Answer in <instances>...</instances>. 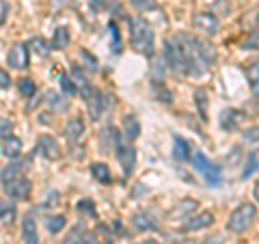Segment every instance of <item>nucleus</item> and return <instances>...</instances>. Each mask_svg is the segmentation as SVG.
<instances>
[{"label":"nucleus","mask_w":259,"mask_h":244,"mask_svg":"<svg viewBox=\"0 0 259 244\" xmlns=\"http://www.w3.org/2000/svg\"><path fill=\"white\" fill-rule=\"evenodd\" d=\"M9 85H11V78H9V74L0 69V89H7Z\"/></svg>","instance_id":"obj_44"},{"label":"nucleus","mask_w":259,"mask_h":244,"mask_svg":"<svg viewBox=\"0 0 259 244\" xmlns=\"http://www.w3.org/2000/svg\"><path fill=\"white\" fill-rule=\"evenodd\" d=\"M22 169H24V162H20V160H11L9 165H7L3 171H0V180H3V184L15 180V177H20Z\"/></svg>","instance_id":"obj_20"},{"label":"nucleus","mask_w":259,"mask_h":244,"mask_svg":"<svg viewBox=\"0 0 259 244\" xmlns=\"http://www.w3.org/2000/svg\"><path fill=\"white\" fill-rule=\"evenodd\" d=\"M139 244H158L156 240H145V242H139Z\"/></svg>","instance_id":"obj_49"},{"label":"nucleus","mask_w":259,"mask_h":244,"mask_svg":"<svg viewBox=\"0 0 259 244\" xmlns=\"http://www.w3.org/2000/svg\"><path fill=\"white\" fill-rule=\"evenodd\" d=\"M52 5L56 7V9H59V7H63V5H65V0H52Z\"/></svg>","instance_id":"obj_47"},{"label":"nucleus","mask_w":259,"mask_h":244,"mask_svg":"<svg viewBox=\"0 0 259 244\" xmlns=\"http://www.w3.org/2000/svg\"><path fill=\"white\" fill-rule=\"evenodd\" d=\"M134 7H139V9H156V3L153 0H132Z\"/></svg>","instance_id":"obj_42"},{"label":"nucleus","mask_w":259,"mask_h":244,"mask_svg":"<svg viewBox=\"0 0 259 244\" xmlns=\"http://www.w3.org/2000/svg\"><path fill=\"white\" fill-rule=\"evenodd\" d=\"M173 37L177 39V44L182 46L186 59H188V74L203 76L209 67V63L214 61V48L205 42H201L199 37L188 35V32H177Z\"/></svg>","instance_id":"obj_1"},{"label":"nucleus","mask_w":259,"mask_h":244,"mask_svg":"<svg viewBox=\"0 0 259 244\" xmlns=\"http://www.w3.org/2000/svg\"><path fill=\"white\" fill-rule=\"evenodd\" d=\"M80 59H82V63L87 65L89 71H97V67H100V65H97V59H95V56L89 52V50H84V48L80 50Z\"/></svg>","instance_id":"obj_36"},{"label":"nucleus","mask_w":259,"mask_h":244,"mask_svg":"<svg viewBox=\"0 0 259 244\" xmlns=\"http://www.w3.org/2000/svg\"><path fill=\"white\" fill-rule=\"evenodd\" d=\"M130 44L139 54L143 56H153V28L147 20L143 18H132L130 20Z\"/></svg>","instance_id":"obj_2"},{"label":"nucleus","mask_w":259,"mask_h":244,"mask_svg":"<svg viewBox=\"0 0 259 244\" xmlns=\"http://www.w3.org/2000/svg\"><path fill=\"white\" fill-rule=\"evenodd\" d=\"M84 229H82V225H76L74 229H71V233L67 235V238L63 240V244H84Z\"/></svg>","instance_id":"obj_30"},{"label":"nucleus","mask_w":259,"mask_h":244,"mask_svg":"<svg viewBox=\"0 0 259 244\" xmlns=\"http://www.w3.org/2000/svg\"><path fill=\"white\" fill-rule=\"evenodd\" d=\"M0 149H3V153L9 160H15L22 153V141H20L18 136H5L3 147H0Z\"/></svg>","instance_id":"obj_19"},{"label":"nucleus","mask_w":259,"mask_h":244,"mask_svg":"<svg viewBox=\"0 0 259 244\" xmlns=\"http://www.w3.org/2000/svg\"><path fill=\"white\" fill-rule=\"evenodd\" d=\"M104 244H112V242H104Z\"/></svg>","instance_id":"obj_51"},{"label":"nucleus","mask_w":259,"mask_h":244,"mask_svg":"<svg viewBox=\"0 0 259 244\" xmlns=\"http://www.w3.org/2000/svg\"><path fill=\"white\" fill-rule=\"evenodd\" d=\"M76 210H80L82 214H89V216H95V203L91 199H82L76 203Z\"/></svg>","instance_id":"obj_38"},{"label":"nucleus","mask_w":259,"mask_h":244,"mask_svg":"<svg viewBox=\"0 0 259 244\" xmlns=\"http://www.w3.org/2000/svg\"><path fill=\"white\" fill-rule=\"evenodd\" d=\"M71 80H74V85H76V89L80 91V95L84 97V100H89V97L93 95V85L89 83V80L84 78V71H82V67H80L78 63H74L71 65Z\"/></svg>","instance_id":"obj_13"},{"label":"nucleus","mask_w":259,"mask_h":244,"mask_svg":"<svg viewBox=\"0 0 259 244\" xmlns=\"http://www.w3.org/2000/svg\"><path fill=\"white\" fill-rule=\"evenodd\" d=\"M22 242L24 244H39V233H37V223L32 214H28L22 223Z\"/></svg>","instance_id":"obj_15"},{"label":"nucleus","mask_w":259,"mask_h":244,"mask_svg":"<svg viewBox=\"0 0 259 244\" xmlns=\"http://www.w3.org/2000/svg\"><path fill=\"white\" fill-rule=\"evenodd\" d=\"M238 121H240V110H233V108L223 110V115H221V126H223V130H227V132L236 130V128H238Z\"/></svg>","instance_id":"obj_23"},{"label":"nucleus","mask_w":259,"mask_h":244,"mask_svg":"<svg viewBox=\"0 0 259 244\" xmlns=\"http://www.w3.org/2000/svg\"><path fill=\"white\" fill-rule=\"evenodd\" d=\"M26 48H28V52L41 56V59H46V56L50 54V44H48L44 37H32L30 42L26 44Z\"/></svg>","instance_id":"obj_21"},{"label":"nucleus","mask_w":259,"mask_h":244,"mask_svg":"<svg viewBox=\"0 0 259 244\" xmlns=\"http://www.w3.org/2000/svg\"><path fill=\"white\" fill-rule=\"evenodd\" d=\"M37 149H39V153H41V156H44L46 160H59V156H61V147H59V143H56V138H54V136H50V134L39 136Z\"/></svg>","instance_id":"obj_11"},{"label":"nucleus","mask_w":259,"mask_h":244,"mask_svg":"<svg viewBox=\"0 0 259 244\" xmlns=\"http://www.w3.org/2000/svg\"><path fill=\"white\" fill-rule=\"evenodd\" d=\"M91 7L93 11H104V9H108V5H106V0H91Z\"/></svg>","instance_id":"obj_43"},{"label":"nucleus","mask_w":259,"mask_h":244,"mask_svg":"<svg viewBox=\"0 0 259 244\" xmlns=\"http://www.w3.org/2000/svg\"><path fill=\"white\" fill-rule=\"evenodd\" d=\"M132 225H134L136 231H153V229H158V223H156V218H153L151 212H139V214H134Z\"/></svg>","instance_id":"obj_16"},{"label":"nucleus","mask_w":259,"mask_h":244,"mask_svg":"<svg viewBox=\"0 0 259 244\" xmlns=\"http://www.w3.org/2000/svg\"><path fill=\"white\" fill-rule=\"evenodd\" d=\"M30 188H32L30 180H26V177H22V175L5 184V192H7V197H11V199H15V201H20V199H28Z\"/></svg>","instance_id":"obj_6"},{"label":"nucleus","mask_w":259,"mask_h":244,"mask_svg":"<svg viewBox=\"0 0 259 244\" xmlns=\"http://www.w3.org/2000/svg\"><path fill=\"white\" fill-rule=\"evenodd\" d=\"M108 30H110V35H112V52L119 54L121 52V37H119V26H117V22H108Z\"/></svg>","instance_id":"obj_34"},{"label":"nucleus","mask_w":259,"mask_h":244,"mask_svg":"<svg viewBox=\"0 0 259 244\" xmlns=\"http://www.w3.org/2000/svg\"><path fill=\"white\" fill-rule=\"evenodd\" d=\"M11 130H13V121L0 117V136H11Z\"/></svg>","instance_id":"obj_40"},{"label":"nucleus","mask_w":259,"mask_h":244,"mask_svg":"<svg viewBox=\"0 0 259 244\" xmlns=\"http://www.w3.org/2000/svg\"><path fill=\"white\" fill-rule=\"evenodd\" d=\"M194 102H197V108L201 112V119H207V93L203 91V89H197L194 91Z\"/></svg>","instance_id":"obj_29"},{"label":"nucleus","mask_w":259,"mask_h":244,"mask_svg":"<svg viewBox=\"0 0 259 244\" xmlns=\"http://www.w3.org/2000/svg\"><path fill=\"white\" fill-rule=\"evenodd\" d=\"M190 156H192V151H190L188 141L182 136H175L173 138V158L177 162H186V160H190Z\"/></svg>","instance_id":"obj_18"},{"label":"nucleus","mask_w":259,"mask_h":244,"mask_svg":"<svg viewBox=\"0 0 259 244\" xmlns=\"http://www.w3.org/2000/svg\"><path fill=\"white\" fill-rule=\"evenodd\" d=\"M59 83H61V91H63V93H67V95L78 93V89H76L74 80H71L69 74H61V76H59Z\"/></svg>","instance_id":"obj_33"},{"label":"nucleus","mask_w":259,"mask_h":244,"mask_svg":"<svg viewBox=\"0 0 259 244\" xmlns=\"http://www.w3.org/2000/svg\"><path fill=\"white\" fill-rule=\"evenodd\" d=\"M246 78L250 87H253V91L259 95V61H253L246 65Z\"/></svg>","instance_id":"obj_26"},{"label":"nucleus","mask_w":259,"mask_h":244,"mask_svg":"<svg viewBox=\"0 0 259 244\" xmlns=\"http://www.w3.org/2000/svg\"><path fill=\"white\" fill-rule=\"evenodd\" d=\"M91 175H93V180H97L100 184H110L112 182L110 169L104 165V162H93L91 165Z\"/></svg>","instance_id":"obj_22"},{"label":"nucleus","mask_w":259,"mask_h":244,"mask_svg":"<svg viewBox=\"0 0 259 244\" xmlns=\"http://www.w3.org/2000/svg\"><path fill=\"white\" fill-rule=\"evenodd\" d=\"M192 165L194 169L203 175V180L209 184V186H218L221 184V167L212 162L203 151H194L192 153Z\"/></svg>","instance_id":"obj_5"},{"label":"nucleus","mask_w":259,"mask_h":244,"mask_svg":"<svg viewBox=\"0 0 259 244\" xmlns=\"http://www.w3.org/2000/svg\"><path fill=\"white\" fill-rule=\"evenodd\" d=\"M164 59H166V65L171 67L175 74H188V59H186V54L182 50V46L177 44V39L171 37V39H166V44H164Z\"/></svg>","instance_id":"obj_3"},{"label":"nucleus","mask_w":259,"mask_h":244,"mask_svg":"<svg viewBox=\"0 0 259 244\" xmlns=\"http://www.w3.org/2000/svg\"><path fill=\"white\" fill-rule=\"evenodd\" d=\"M63 134H65V138H67L69 143H76L80 136L84 134V124H82V117H71L67 124H65V128H63Z\"/></svg>","instance_id":"obj_14"},{"label":"nucleus","mask_w":259,"mask_h":244,"mask_svg":"<svg viewBox=\"0 0 259 244\" xmlns=\"http://www.w3.org/2000/svg\"><path fill=\"white\" fill-rule=\"evenodd\" d=\"M84 244H97V240H95V235H91V233H87V235H84Z\"/></svg>","instance_id":"obj_45"},{"label":"nucleus","mask_w":259,"mask_h":244,"mask_svg":"<svg viewBox=\"0 0 259 244\" xmlns=\"http://www.w3.org/2000/svg\"><path fill=\"white\" fill-rule=\"evenodd\" d=\"M13 206L11 203H7L5 199H0V216H9V218H13Z\"/></svg>","instance_id":"obj_41"},{"label":"nucleus","mask_w":259,"mask_h":244,"mask_svg":"<svg viewBox=\"0 0 259 244\" xmlns=\"http://www.w3.org/2000/svg\"><path fill=\"white\" fill-rule=\"evenodd\" d=\"M173 244H194V242H173Z\"/></svg>","instance_id":"obj_50"},{"label":"nucleus","mask_w":259,"mask_h":244,"mask_svg":"<svg viewBox=\"0 0 259 244\" xmlns=\"http://www.w3.org/2000/svg\"><path fill=\"white\" fill-rule=\"evenodd\" d=\"M257 169H259V153L255 151V153H250L248 160H246V167L242 171V180H248L250 173H255Z\"/></svg>","instance_id":"obj_32"},{"label":"nucleus","mask_w":259,"mask_h":244,"mask_svg":"<svg viewBox=\"0 0 259 244\" xmlns=\"http://www.w3.org/2000/svg\"><path fill=\"white\" fill-rule=\"evenodd\" d=\"M194 28H199L201 32H205V35H214V32L221 28V24H218V18L214 13H209V11H199V13H194Z\"/></svg>","instance_id":"obj_9"},{"label":"nucleus","mask_w":259,"mask_h":244,"mask_svg":"<svg viewBox=\"0 0 259 244\" xmlns=\"http://www.w3.org/2000/svg\"><path fill=\"white\" fill-rule=\"evenodd\" d=\"M18 91L22 93V95H26V97H32L37 93V85L32 83L30 78H20L18 80Z\"/></svg>","instance_id":"obj_31"},{"label":"nucleus","mask_w":259,"mask_h":244,"mask_svg":"<svg viewBox=\"0 0 259 244\" xmlns=\"http://www.w3.org/2000/svg\"><path fill=\"white\" fill-rule=\"evenodd\" d=\"M255 199L259 201V180H257V184H255Z\"/></svg>","instance_id":"obj_48"},{"label":"nucleus","mask_w":259,"mask_h":244,"mask_svg":"<svg viewBox=\"0 0 259 244\" xmlns=\"http://www.w3.org/2000/svg\"><path fill=\"white\" fill-rule=\"evenodd\" d=\"M166 76V59L164 54H153L151 56V80L153 83H164Z\"/></svg>","instance_id":"obj_17"},{"label":"nucleus","mask_w":259,"mask_h":244,"mask_svg":"<svg viewBox=\"0 0 259 244\" xmlns=\"http://www.w3.org/2000/svg\"><path fill=\"white\" fill-rule=\"evenodd\" d=\"M257 216V208L253 206V203H242V206L238 210H233V214L229 216V221H227V229L229 231H244L250 227V223L255 221Z\"/></svg>","instance_id":"obj_4"},{"label":"nucleus","mask_w":259,"mask_h":244,"mask_svg":"<svg viewBox=\"0 0 259 244\" xmlns=\"http://www.w3.org/2000/svg\"><path fill=\"white\" fill-rule=\"evenodd\" d=\"M123 130H125V136L130 138V141H134V138L141 134V124H139V119H136L134 115H125V117H123Z\"/></svg>","instance_id":"obj_24"},{"label":"nucleus","mask_w":259,"mask_h":244,"mask_svg":"<svg viewBox=\"0 0 259 244\" xmlns=\"http://www.w3.org/2000/svg\"><path fill=\"white\" fill-rule=\"evenodd\" d=\"M65 223H67V218H65L63 214H54V216H48L46 218V227H48V231L50 233H59Z\"/></svg>","instance_id":"obj_28"},{"label":"nucleus","mask_w":259,"mask_h":244,"mask_svg":"<svg viewBox=\"0 0 259 244\" xmlns=\"http://www.w3.org/2000/svg\"><path fill=\"white\" fill-rule=\"evenodd\" d=\"M212 223H214V214L205 212V210H199V214L190 216L188 221L180 227V229H184V231H199V229H205V227H209Z\"/></svg>","instance_id":"obj_12"},{"label":"nucleus","mask_w":259,"mask_h":244,"mask_svg":"<svg viewBox=\"0 0 259 244\" xmlns=\"http://www.w3.org/2000/svg\"><path fill=\"white\" fill-rule=\"evenodd\" d=\"M69 46V28L67 26H59L54 30V37H52V48H59V50H63V48Z\"/></svg>","instance_id":"obj_25"},{"label":"nucleus","mask_w":259,"mask_h":244,"mask_svg":"<svg viewBox=\"0 0 259 244\" xmlns=\"http://www.w3.org/2000/svg\"><path fill=\"white\" fill-rule=\"evenodd\" d=\"M115 153H117V158L121 162V169H123V173L130 175L134 171V162H136V151L134 147L130 143L125 141H119L117 143V147H115Z\"/></svg>","instance_id":"obj_7"},{"label":"nucleus","mask_w":259,"mask_h":244,"mask_svg":"<svg viewBox=\"0 0 259 244\" xmlns=\"http://www.w3.org/2000/svg\"><path fill=\"white\" fill-rule=\"evenodd\" d=\"M240 46L244 48V50H259V30L250 32L248 37H244V39L240 42Z\"/></svg>","instance_id":"obj_35"},{"label":"nucleus","mask_w":259,"mask_h":244,"mask_svg":"<svg viewBox=\"0 0 259 244\" xmlns=\"http://www.w3.org/2000/svg\"><path fill=\"white\" fill-rule=\"evenodd\" d=\"M7 63L9 67H15V69H26L28 67V48L26 44H15L9 54H7Z\"/></svg>","instance_id":"obj_10"},{"label":"nucleus","mask_w":259,"mask_h":244,"mask_svg":"<svg viewBox=\"0 0 259 244\" xmlns=\"http://www.w3.org/2000/svg\"><path fill=\"white\" fill-rule=\"evenodd\" d=\"M46 100H48V106H50L52 110H67V100L65 97H61V93H56V91H50L46 95Z\"/></svg>","instance_id":"obj_27"},{"label":"nucleus","mask_w":259,"mask_h":244,"mask_svg":"<svg viewBox=\"0 0 259 244\" xmlns=\"http://www.w3.org/2000/svg\"><path fill=\"white\" fill-rule=\"evenodd\" d=\"M242 138L246 143H259V126H250L246 130H242Z\"/></svg>","instance_id":"obj_37"},{"label":"nucleus","mask_w":259,"mask_h":244,"mask_svg":"<svg viewBox=\"0 0 259 244\" xmlns=\"http://www.w3.org/2000/svg\"><path fill=\"white\" fill-rule=\"evenodd\" d=\"M197 208H199V206H197V203H194V201H184L182 206H177V212H173L171 216H173V218H177L180 214H188L190 210H197Z\"/></svg>","instance_id":"obj_39"},{"label":"nucleus","mask_w":259,"mask_h":244,"mask_svg":"<svg viewBox=\"0 0 259 244\" xmlns=\"http://www.w3.org/2000/svg\"><path fill=\"white\" fill-rule=\"evenodd\" d=\"M87 104H89V117L97 121L104 115V110L110 106V95L102 93V91H93V95L87 100Z\"/></svg>","instance_id":"obj_8"},{"label":"nucleus","mask_w":259,"mask_h":244,"mask_svg":"<svg viewBox=\"0 0 259 244\" xmlns=\"http://www.w3.org/2000/svg\"><path fill=\"white\" fill-rule=\"evenodd\" d=\"M221 242V238H218V235H214V238H209V240H205V244H218Z\"/></svg>","instance_id":"obj_46"}]
</instances>
